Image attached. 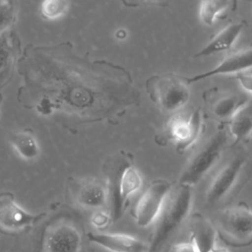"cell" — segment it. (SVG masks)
<instances>
[{
  "label": "cell",
  "instance_id": "obj_2",
  "mask_svg": "<svg viewBox=\"0 0 252 252\" xmlns=\"http://www.w3.org/2000/svg\"><path fill=\"white\" fill-rule=\"evenodd\" d=\"M192 201L193 191L191 186L177 184L174 189H171L158 218L155 221L147 252L164 251L168 241L189 217Z\"/></svg>",
  "mask_w": 252,
  "mask_h": 252
},
{
  "label": "cell",
  "instance_id": "obj_8",
  "mask_svg": "<svg viewBox=\"0 0 252 252\" xmlns=\"http://www.w3.org/2000/svg\"><path fill=\"white\" fill-rule=\"evenodd\" d=\"M83 236L80 229L68 220H56L42 233L41 252H81Z\"/></svg>",
  "mask_w": 252,
  "mask_h": 252
},
{
  "label": "cell",
  "instance_id": "obj_9",
  "mask_svg": "<svg viewBox=\"0 0 252 252\" xmlns=\"http://www.w3.org/2000/svg\"><path fill=\"white\" fill-rule=\"evenodd\" d=\"M45 217V214H31L21 208L10 192L0 193V231L12 234L27 229Z\"/></svg>",
  "mask_w": 252,
  "mask_h": 252
},
{
  "label": "cell",
  "instance_id": "obj_17",
  "mask_svg": "<svg viewBox=\"0 0 252 252\" xmlns=\"http://www.w3.org/2000/svg\"><path fill=\"white\" fill-rule=\"evenodd\" d=\"M250 98L242 94L229 93L220 94L214 100L211 110L215 117L219 119H230L231 116L244 105Z\"/></svg>",
  "mask_w": 252,
  "mask_h": 252
},
{
  "label": "cell",
  "instance_id": "obj_22",
  "mask_svg": "<svg viewBox=\"0 0 252 252\" xmlns=\"http://www.w3.org/2000/svg\"><path fill=\"white\" fill-rule=\"evenodd\" d=\"M15 17V3L12 1H0V32H4L14 22Z\"/></svg>",
  "mask_w": 252,
  "mask_h": 252
},
{
  "label": "cell",
  "instance_id": "obj_16",
  "mask_svg": "<svg viewBox=\"0 0 252 252\" xmlns=\"http://www.w3.org/2000/svg\"><path fill=\"white\" fill-rule=\"evenodd\" d=\"M228 133L235 142L245 141L252 134V98L228 120Z\"/></svg>",
  "mask_w": 252,
  "mask_h": 252
},
{
  "label": "cell",
  "instance_id": "obj_11",
  "mask_svg": "<svg viewBox=\"0 0 252 252\" xmlns=\"http://www.w3.org/2000/svg\"><path fill=\"white\" fill-rule=\"evenodd\" d=\"M75 203L85 209H101L108 203L106 184L94 178H76L68 183Z\"/></svg>",
  "mask_w": 252,
  "mask_h": 252
},
{
  "label": "cell",
  "instance_id": "obj_5",
  "mask_svg": "<svg viewBox=\"0 0 252 252\" xmlns=\"http://www.w3.org/2000/svg\"><path fill=\"white\" fill-rule=\"evenodd\" d=\"M146 89L151 99L165 112L178 110L190 98V89L185 79L171 73L150 77Z\"/></svg>",
  "mask_w": 252,
  "mask_h": 252
},
{
  "label": "cell",
  "instance_id": "obj_13",
  "mask_svg": "<svg viewBox=\"0 0 252 252\" xmlns=\"http://www.w3.org/2000/svg\"><path fill=\"white\" fill-rule=\"evenodd\" d=\"M88 239L111 252H147L149 244L132 235L122 233L89 232Z\"/></svg>",
  "mask_w": 252,
  "mask_h": 252
},
{
  "label": "cell",
  "instance_id": "obj_25",
  "mask_svg": "<svg viewBox=\"0 0 252 252\" xmlns=\"http://www.w3.org/2000/svg\"><path fill=\"white\" fill-rule=\"evenodd\" d=\"M212 252H229L225 247H223V246H220V245H219V244H217L216 246H215V248L213 249V251Z\"/></svg>",
  "mask_w": 252,
  "mask_h": 252
},
{
  "label": "cell",
  "instance_id": "obj_10",
  "mask_svg": "<svg viewBox=\"0 0 252 252\" xmlns=\"http://www.w3.org/2000/svg\"><path fill=\"white\" fill-rule=\"evenodd\" d=\"M202 124V111L200 108H196L188 117L173 116L166 126V135L169 140L175 142L177 151L183 153L197 141Z\"/></svg>",
  "mask_w": 252,
  "mask_h": 252
},
{
  "label": "cell",
  "instance_id": "obj_21",
  "mask_svg": "<svg viewBox=\"0 0 252 252\" xmlns=\"http://www.w3.org/2000/svg\"><path fill=\"white\" fill-rule=\"evenodd\" d=\"M68 9V2L62 0H47L40 5V13L43 18L54 20L66 13Z\"/></svg>",
  "mask_w": 252,
  "mask_h": 252
},
{
  "label": "cell",
  "instance_id": "obj_15",
  "mask_svg": "<svg viewBox=\"0 0 252 252\" xmlns=\"http://www.w3.org/2000/svg\"><path fill=\"white\" fill-rule=\"evenodd\" d=\"M190 241L198 252H212L218 244V231L215 225L201 214L190 218Z\"/></svg>",
  "mask_w": 252,
  "mask_h": 252
},
{
  "label": "cell",
  "instance_id": "obj_18",
  "mask_svg": "<svg viewBox=\"0 0 252 252\" xmlns=\"http://www.w3.org/2000/svg\"><path fill=\"white\" fill-rule=\"evenodd\" d=\"M13 149L19 157L26 160L34 159L39 153L36 139L28 131L16 132L10 135L9 139Z\"/></svg>",
  "mask_w": 252,
  "mask_h": 252
},
{
  "label": "cell",
  "instance_id": "obj_7",
  "mask_svg": "<svg viewBox=\"0 0 252 252\" xmlns=\"http://www.w3.org/2000/svg\"><path fill=\"white\" fill-rule=\"evenodd\" d=\"M171 191L170 183L165 179L154 180L133 208L132 216L141 227L155 223Z\"/></svg>",
  "mask_w": 252,
  "mask_h": 252
},
{
  "label": "cell",
  "instance_id": "obj_6",
  "mask_svg": "<svg viewBox=\"0 0 252 252\" xmlns=\"http://www.w3.org/2000/svg\"><path fill=\"white\" fill-rule=\"evenodd\" d=\"M246 161V155L237 152L214 174L205 193V201L209 206H216L229 196L239 181Z\"/></svg>",
  "mask_w": 252,
  "mask_h": 252
},
{
  "label": "cell",
  "instance_id": "obj_14",
  "mask_svg": "<svg viewBox=\"0 0 252 252\" xmlns=\"http://www.w3.org/2000/svg\"><path fill=\"white\" fill-rule=\"evenodd\" d=\"M245 27V21L229 23L224 28H222L201 50L196 52L194 54V58L206 57L212 54L229 50Z\"/></svg>",
  "mask_w": 252,
  "mask_h": 252
},
{
  "label": "cell",
  "instance_id": "obj_1",
  "mask_svg": "<svg viewBox=\"0 0 252 252\" xmlns=\"http://www.w3.org/2000/svg\"><path fill=\"white\" fill-rule=\"evenodd\" d=\"M111 221L118 220L126 211L129 200L142 186V177L125 152L106 158L103 164Z\"/></svg>",
  "mask_w": 252,
  "mask_h": 252
},
{
  "label": "cell",
  "instance_id": "obj_24",
  "mask_svg": "<svg viewBox=\"0 0 252 252\" xmlns=\"http://www.w3.org/2000/svg\"><path fill=\"white\" fill-rule=\"evenodd\" d=\"M236 79L244 91L252 94V74L242 73L236 75Z\"/></svg>",
  "mask_w": 252,
  "mask_h": 252
},
{
  "label": "cell",
  "instance_id": "obj_20",
  "mask_svg": "<svg viewBox=\"0 0 252 252\" xmlns=\"http://www.w3.org/2000/svg\"><path fill=\"white\" fill-rule=\"evenodd\" d=\"M9 39L11 38L4 32L0 34V76L4 79L12 66L15 55L13 43Z\"/></svg>",
  "mask_w": 252,
  "mask_h": 252
},
{
  "label": "cell",
  "instance_id": "obj_19",
  "mask_svg": "<svg viewBox=\"0 0 252 252\" xmlns=\"http://www.w3.org/2000/svg\"><path fill=\"white\" fill-rule=\"evenodd\" d=\"M237 3L235 1H222V0H208L202 1L199 7V17L201 22L206 26H213L216 19L222 12L233 9Z\"/></svg>",
  "mask_w": 252,
  "mask_h": 252
},
{
  "label": "cell",
  "instance_id": "obj_23",
  "mask_svg": "<svg viewBox=\"0 0 252 252\" xmlns=\"http://www.w3.org/2000/svg\"><path fill=\"white\" fill-rule=\"evenodd\" d=\"M111 222V218L109 213H105L103 211H99L95 213L92 218V223L97 228H105Z\"/></svg>",
  "mask_w": 252,
  "mask_h": 252
},
{
  "label": "cell",
  "instance_id": "obj_4",
  "mask_svg": "<svg viewBox=\"0 0 252 252\" xmlns=\"http://www.w3.org/2000/svg\"><path fill=\"white\" fill-rule=\"evenodd\" d=\"M214 225L219 238L227 245L244 247L252 242V210L245 203L220 211Z\"/></svg>",
  "mask_w": 252,
  "mask_h": 252
},
{
  "label": "cell",
  "instance_id": "obj_12",
  "mask_svg": "<svg viewBox=\"0 0 252 252\" xmlns=\"http://www.w3.org/2000/svg\"><path fill=\"white\" fill-rule=\"evenodd\" d=\"M250 69H252V44L227 55L215 68L184 79L185 82L190 85L211 77L246 73V71Z\"/></svg>",
  "mask_w": 252,
  "mask_h": 252
},
{
  "label": "cell",
  "instance_id": "obj_3",
  "mask_svg": "<svg viewBox=\"0 0 252 252\" xmlns=\"http://www.w3.org/2000/svg\"><path fill=\"white\" fill-rule=\"evenodd\" d=\"M228 141V133L220 128L213 133L207 141L193 154L182 170L178 184L193 187L211 172L219 162Z\"/></svg>",
  "mask_w": 252,
  "mask_h": 252
}]
</instances>
